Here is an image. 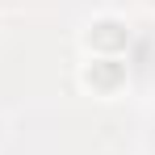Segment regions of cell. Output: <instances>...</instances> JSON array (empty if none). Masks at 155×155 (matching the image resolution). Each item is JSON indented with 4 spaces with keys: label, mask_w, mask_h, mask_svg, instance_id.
I'll return each instance as SVG.
<instances>
[{
    "label": "cell",
    "mask_w": 155,
    "mask_h": 155,
    "mask_svg": "<svg viewBox=\"0 0 155 155\" xmlns=\"http://www.w3.org/2000/svg\"><path fill=\"white\" fill-rule=\"evenodd\" d=\"M97 38H101L105 46H113V42H122V34H117V25H113V21H105V25H101V34H97Z\"/></svg>",
    "instance_id": "1"
}]
</instances>
